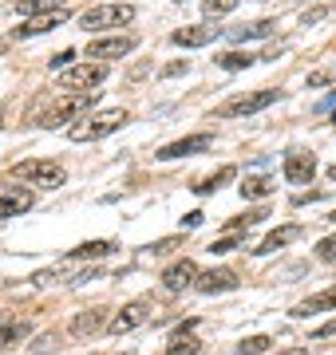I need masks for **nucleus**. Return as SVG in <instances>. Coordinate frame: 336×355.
<instances>
[{"label": "nucleus", "mask_w": 336, "mask_h": 355, "mask_svg": "<svg viewBox=\"0 0 336 355\" xmlns=\"http://www.w3.org/2000/svg\"><path fill=\"white\" fill-rule=\"evenodd\" d=\"M127 119L131 114L123 107H111V111H99V114H91V119H79L76 127L67 130V139L72 142H99L107 135H115L119 127H127Z\"/></svg>", "instance_id": "nucleus-1"}, {"label": "nucleus", "mask_w": 336, "mask_h": 355, "mask_svg": "<svg viewBox=\"0 0 336 355\" xmlns=\"http://www.w3.org/2000/svg\"><path fill=\"white\" fill-rule=\"evenodd\" d=\"M99 99V91H79V95H64V99H56L48 111L40 114V127H60V123H79V119H87V111L95 107Z\"/></svg>", "instance_id": "nucleus-2"}, {"label": "nucleus", "mask_w": 336, "mask_h": 355, "mask_svg": "<svg viewBox=\"0 0 336 355\" xmlns=\"http://www.w3.org/2000/svg\"><path fill=\"white\" fill-rule=\"evenodd\" d=\"M12 178L28 182V186H36V190H56V186H64L67 174L64 166L52 162V158H24V162L12 166Z\"/></svg>", "instance_id": "nucleus-3"}, {"label": "nucleus", "mask_w": 336, "mask_h": 355, "mask_svg": "<svg viewBox=\"0 0 336 355\" xmlns=\"http://www.w3.org/2000/svg\"><path fill=\"white\" fill-rule=\"evenodd\" d=\"M269 103H277V91H273V87H261V91H246V95H233V99H226L214 114H218V119H242V114L265 111Z\"/></svg>", "instance_id": "nucleus-4"}, {"label": "nucleus", "mask_w": 336, "mask_h": 355, "mask_svg": "<svg viewBox=\"0 0 336 355\" xmlns=\"http://www.w3.org/2000/svg\"><path fill=\"white\" fill-rule=\"evenodd\" d=\"M107 71H111L107 64H95V60H83V64L67 67L64 76H60V87H64V91H72V95H79V91H91V87H99V83L107 79Z\"/></svg>", "instance_id": "nucleus-5"}, {"label": "nucleus", "mask_w": 336, "mask_h": 355, "mask_svg": "<svg viewBox=\"0 0 336 355\" xmlns=\"http://www.w3.org/2000/svg\"><path fill=\"white\" fill-rule=\"evenodd\" d=\"M135 20V8L131 4H95L87 12L79 16V24L91 28V32H99V28H123Z\"/></svg>", "instance_id": "nucleus-6"}, {"label": "nucleus", "mask_w": 336, "mask_h": 355, "mask_svg": "<svg viewBox=\"0 0 336 355\" xmlns=\"http://www.w3.org/2000/svg\"><path fill=\"white\" fill-rule=\"evenodd\" d=\"M151 312H155V300H146V296H142V300H131V304H123L115 316H111L107 331H111V336H127V331L142 328V324L151 320Z\"/></svg>", "instance_id": "nucleus-7"}, {"label": "nucleus", "mask_w": 336, "mask_h": 355, "mask_svg": "<svg viewBox=\"0 0 336 355\" xmlns=\"http://www.w3.org/2000/svg\"><path fill=\"white\" fill-rule=\"evenodd\" d=\"M127 51H135V36H107V40H91L87 44V60L107 64V60H123Z\"/></svg>", "instance_id": "nucleus-8"}, {"label": "nucleus", "mask_w": 336, "mask_h": 355, "mask_svg": "<svg viewBox=\"0 0 336 355\" xmlns=\"http://www.w3.org/2000/svg\"><path fill=\"white\" fill-rule=\"evenodd\" d=\"M198 277H202V272H198V265H194V261H186V257H182V261H174V265H170L167 272H162V288H167V292L194 288V284H198Z\"/></svg>", "instance_id": "nucleus-9"}, {"label": "nucleus", "mask_w": 336, "mask_h": 355, "mask_svg": "<svg viewBox=\"0 0 336 355\" xmlns=\"http://www.w3.org/2000/svg\"><path fill=\"white\" fill-rule=\"evenodd\" d=\"M285 178L293 182V186H305V182H312V174H317V158L305 150H289L285 154Z\"/></svg>", "instance_id": "nucleus-10"}, {"label": "nucleus", "mask_w": 336, "mask_h": 355, "mask_svg": "<svg viewBox=\"0 0 336 355\" xmlns=\"http://www.w3.org/2000/svg\"><path fill=\"white\" fill-rule=\"evenodd\" d=\"M32 202H36L32 190H24V186H4V182H0V221L32 209Z\"/></svg>", "instance_id": "nucleus-11"}, {"label": "nucleus", "mask_w": 336, "mask_h": 355, "mask_svg": "<svg viewBox=\"0 0 336 355\" xmlns=\"http://www.w3.org/2000/svg\"><path fill=\"white\" fill-rule=\"evenodd\" d=\"M32 336V324L24 316H12V312H0V352H8L16 343H24Z\"/></svg>", "instance_id": "nucleus-12"}, {"label": "nucleus", "mask_w": 336, "mask_h": 355, "mask_svg": "<svg viewBox=\"0 0 336 355\" xmlns=\"http://www.w3.org/2000/svg\"><path fill=\"white\" fill-rule=\"evenodd\" d=\"M210 146H214V139H210V135H190V139H178V142H170V146H162L155 158H158V162H174V158H186V154L210 150Z\"/></svg>", "instance_id": "nucleus-13"}, {"label": "nucleus", "mask_w": 336, "mask_h": 355, "mask_svg": "<svg viewBox=\"0 0 336 355\" xmlns=\"http://www.w3.org/2000/svg\"><path fill=\"white\" fill-rule=\"evenodd\" d=\"M111 320H107V308H91V312H79V316H72V324H67V331L76 336V340H87V336H95V331H103Z\"/></svg>", "instance_id": "nucleus-14"}, {"label": "nucleus", "mask_w": 336, "mask_h": 355, "mask_svg": "<svg viewBox=\"0 0 336 355\" xmlns=\"http://www.w3.org/2000/svg\"><path fill=\"white\" fill-rule=\"evenodd\" d=\"M67 20V8H56V12H44V16H32V20H24V24L16 28L12 36L16 40H32V36H44L48 28H60Z\"/></svg>", "instance_id": "nucleus-15"}, {"label": "nucleus", "mask_w": 336, "mask_h": 355, "mask_svg": "<svg viewBox=\"0 0 336 355\" xmlns=\"http://www.w3.org/2000/svg\"><path fill=\"white\" fill-rule=\"evenodd\" d=\"M214 40H218V28H202V24L174 28V32H170V44H178V48H206Z\"/></svg>", "instance_id": "nucleus-16"}, {"label": "nucleus", "mask_w": 336, "mask_h": 355, "mask_svg": "<svg viewBox=\"0 0 336 355\" xmlns=\"http://www.w3.org/2000/svg\"><path fill=\"white\" fill-rule=\"evenodd\" d=\"M194 288L206 292V296H214V292H230V288H237V272H233V268H210V272L198 277Z\"/></svg>", "instance_id": "nucleus-17"}, {"label": "nucleus", "mask_w": 336, "mask_h": 355, "mask_svg": "<svg viewBox=\"0 0 336 355\" xmlns=\"http://www.w3.org/2000/svg\"><path fill=\"white\" fill-rule=\"evenodd\" d=\"M190 328H194V320L190 324H182L178 331H170V340H167V355H198L202 352V343L190 336Z\"/></svg>", "instance_id": "nucleus-18"}, {"label": "nucleus", "mask_w": 336, "mask_h": 355, "mask_svg": "<svg viewBox=\"0 0 336 355\" xmlns=\"http://www.w3.org/2000/svg\"><path fill=\"white\" fill-rule=\"evenodd\" d=\"M328 308H336V284L333 288H321L317 296H309V300H301L297 308H293V316H312V312H328Z\"/></svg>", "instance_id": "nucleus-19"}, {"label": "nucleus", "mask_w": 336, "mask_h": 355, "mask_svg": "<svg viewBox=\"0 0 336 355\" xmlns=\"http://www.w3.org/2000/svg\"><path fill=\"white\" fill-rule=\"evenodd\" d=\"M115 253V241H83L72 249V261H99V257Z\"/></svg>", "instance_id": "nucleus-20"}, {"label": "nucleus", "mask_w": 336, "mask_h": 355, "mask_svg": "<svg viewBox=\"0 0 336 355\" xmlns=\"http://www.w3.org/2000/svg\"><path fill=\"white\" fill-rule=\"evenodd\" d=\"M273 20H253V24H246V28H233L230 32V40L233 44H246V40H265V36H273Z\"/></svg>", "instance_id": "nucleus-21"}, {"label": "nucleus", "mask_w": 336, "mask_h": 355, "mask_svg": "<svg viewBox=\"0 0 336 355\" xmlns=\"http://www.w3.org/2000/svg\"><path fill=\"white\" fill-rule=\"evenodd\" d=\"M297 233H301L297 225H285V229H277V233H269V237H265V241H261L258 249H253V253H258V257H265V253H277V249H281V245H289L293 237H297Z\"/></svg>", "instance_id": "nucleus-22"}, {"label": "nucleus", "mask_w": 336, "mask_h": 355, "mask_svg": "<svg viewBox=\"0 0 336 355\" xmlns=\"http://www.w3.org/2000/svg\"><path fill=\"white\" fill-rule=\"evenodd\" d=\"M253 64H258L253 51H226V55H218L221 71H246V67H253Z\"/></svg>", "instance_id": "nucleus-23"}, {"label": "nucleus", "mask_w": 336, "mask_h": 355, "mask_svg": "<svg viewBox=\"0 0 336 355\" xmlns=\"http://www.w3.org/2000/svg\"><path fill=\"white\" fill-rule=\"evenodd\" d=\"M12 8H16V12H24V20H32V16L56 12V8H60V0H16Z\"/></svg>", "instance_id": "nucleus-24"}, {"label": "nucleus", "mask_w": 336, "mask_h": 355, "mask_svg": "<svg viewBox=\"0 0 336 355\" xmlns=\"http://www.w3.org/2000/svg\"><path fill=\"white\" fill-rule=\"evenodd\" d=\"M269 193H273L269 178H246V182H242V198H246V202H253V198H269Z\"/></svg>", "instance_id": "nucleus-25"}, {"label": "nucleus", "mask_w": 336, "mask_h": 355, "mask_svg": "<svg viewBox=\"0 0 336 355\" xmlns=\"http://www.w3.org/2000/svg\"><path fill=\"white\" fill-rule=\"evenodd\" d=\"M233 174H237L233 166H221L218 174H210V178H202V182H198V186H194V193H214V190H221V182H230Z\"/></svg>", "instance_id": "nucleus-26"}, {"label": "nucleus", "mask_w": 336, "mask_h": 355, "mask_svg": "<svg viewBox=\"0 0 336 355\" xmlns=\"http://www.w3.org/2000/svg\"><path fill=\"white\" fill-rule=\"evenodd\" d=\"M269 336H249V340H242L237 343V355H265L269 352Z\"/></svg>", "instance_id": "nucleus-27"}, {"label": "nucleus", "mask_w": 336, "mask_h": 355, "mask_svg": "<svg viewBox=\"0 0 336 355\" xmlns=\"http://www.w3.org/2000/svg\"><path fill=\"white\" fill-rule=\"evenodd\" d=\"M328 16H336V4H321V8H309V12L301 16V24H321V20H328Z\"/></svg>", "instance_id": "nucleus-28"}, {"label": "nucleus", "mask_w": 336, "mask_h": 355, "mask_svg": "<svg viewBox=\"0 0 336 355\" xmlns=\"http://www.w3.org/2000/svg\"><path fill=\"white\" fill-rule=\"evenodd\" d=\"M328 83H336V64H328V67H321V71H312V76H309V87L312 91L328 87Z\"/></svg>", "instance_id": "nucleus-29"}, {"label": "nucleus", "mask_w": 336, "mask_h": 355, "mask_svg": "<svg viewBox=\"0 0 336 355\" xmlns=\"http://www.w3.org/2000/svg\"><path fill=\"white\" fill-rule=\"evenodd\" d=\"M242 0H206L202 8H206V16H226V12H233Z\"/></svg>", "instance_id": "nucleus-30"}, {"label": "nucleus", "mask_w": 336, "mask_h": 355, "mask_svg": "<svg viewBox=\"0 0 336 355\" xmlns=\"http://www.w3.org/2000/svg\"><path fill=\"white\" fill-rule=\"evenodd\" d=\"M261 217H265V209H249L246 217H233V221H230L226 229H249V225H258Z\"/></svg>", "instance_id": "nucleus-31"}, {"label": "nucleus", "mask_w": 336, "mask_h": 355, "mask_svg": "<svg viewBox=\"0 0 336 355\" xmlns=\"http://www.w3.org/2000/svg\"><path fill=\"white\" fill-rule=\"evenodd\" d=\"M317 257L328 261V265H336V237H324V241L317 245Z\"/></svg>", "instance_id": "nucleus-32"}, {"label": "nucleus", "mask_w": 336, "mask_h": 355, "mask_svg": "<svg viewBox=\"0 0 336 355\" xmlns=\"http://www.w3.org/2000/svg\"><path fill=\"white\" fill-rule=\"evenodd\" d=\"M72 60H76V51H60V55L52 60V71H56V67H67Z\"/></svg>", "instance_id": "nucleus-33"}, {"label": "nucleus", "mask_w": 336, "mask_h": 355, "mask_svg": "<svg viewBox=\"0 0 336 355\" xmlns=\"http://www.w3.org/2000/svg\"><path fill=\"white\" fill-rule=\"evenodd\" d=\"M186 67H190V64H186V60H182V64H170L167 71H162V76H186Z\"/></svg>", "instance_id": "nucleus-34"}, {"label": "nucleus", "mask_w": 336, "mask_h": 355, "mask_svg": "<svg viewBox=\"0 0 336 355\" xmlns=\"http://www.w3.org/2000/svg\"><path fill=\"white\" fill-rule=\"evenodd\" d=\"M214 253H230V249H237V241H218V245H210Z\"/></svg>", "instance_id": "nucleus-35"}, {"label": "nucleus", "mask_w": 336, "mask_h": 355, "mask_svg": "<svg viewBox=\"0 0 336 355\" xmlns=\"http://www.w3.org/2000/svg\"><path fill=\"white\" fill-rule=\"evenodd\" d=\"M336 331V320H328V324H321V328H317V336H333Z\"/></svg>", "instance_id": "nucleus-36"}, {"label": "nucleus", "mask_w": 336, "mask_h": 355, "mask_svg": "<svg viewBox=\"0 0 336 355\" xmlns=\"http://www.w3.org/2000/svg\"><path fill=\"white\" fill-rule=\"evenodd\" d=\"M281 355H309V347H293V352H281Z\"/></svg>", "instance_id": "nucleus-37"}, {"label": "nucleus", "mask_w": 336, "mask_h": 355, "mask_svg": "<svg viewBox=\"0 0 336 355\" xmlns=\"http://www.w3.org/2000/svg\"><path fill=\"white\" fill-rule=\"evenodd\" d=\"M328 178H333V182H336V166H328Z\"/></svg>", "instance_id": "nucleus-38"}, {"label": "nucleus", "mask_w": 336, "mask_h": 355, "mask_svg": "<svg viewBox=\"0 0 336 355\" xmlns=\"http://www.w3.org/2000/svg\"><path fill=\"white\" fill-rule=\"evenodd\" d=\"M328 221H333V225H336V209H333V214H328Z\"/></svg>", "instance_id": "nucleus-39"}, {"label": "nucleus", "mask_w": 336, "mask_h": 355, "mask_svg": "<svg viewBox=\"0 0 336 355\" xmlns=\"http://www.w3.org/2000/svg\"><path fill=\"white\" fill-rule=\"evenodd\" d=\"M333 127H336V114H333Z\"/></svg>", "instance_id": "nucleus-40"}, {"label": "nucleus", "mask_w": 336, "mask_h": 355, "mask_svg": "<svg viewBox=\"0 0 336 355\" xmlns=\"http://www.w3.org/2000/svg\"><path fill=\"white\" fill-rule=\"evenodd\" d=\"M0 51H4V44H0Z\"/></svg>", "instance_id": "nucleus-41"}]
</instances>
